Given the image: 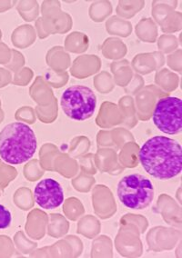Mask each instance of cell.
<instances>
[{"mask_svg": "<svg viewBox=\"0 0 182 258\" xmlns=\"http://www.w3.org/2000/svg\"><path fill=\"white\" fill-rule=\"evenodd\" d=\"M60 106L64 114L71 119L85 121L94 115L97 97L91 88L76 85L62 93Z\"/></svg>", "mask_w": 182, "mask_h": 258, "instance_id": "cell-4", "label": "cell"}, {"mask_svg": "<svg viewBox=\"0 0 182 258\" xmlns=\"http://www.w3.org/2000/svg\"><path fill=\"white\" fill-rule=\"evenodd\" d=\"M140 160L149 175L157 179H171L181 173V146L175 139L155 136L140 148Z\"/></svg>", "mask_w": 182, "mask_h": 258, "instance_id": "cell-1", "label": "cell"}, {"mask_svg": "<svg viewBox=\"0 0 182 258\" xmlns=\"http://www.w3.org/2000/svg\"><path fill=\"white\" fill-rule=\"evenodd\" d=\"M152 120L164 134L178 135L182 132L181 99L176 97L161 98L155 106Z\"/></svg>", "mask_w": 182, "mask_h": 258, "instance_id": "cell-5", "label": "cell"}, {"mask_svg": "<svg viewBox=\"0 0 182 258\" xmlns=\"http://www.w3.org/2000/svg\"><path fill=\"white\" fill-rule=\"evenodd\" d=\"M37 148L38 139L28 124L14 122L0 132V157L8 164L20 165L28 161Z\"/></svg>", "mask_w": 182, "mask_h": 258, "instance_id": "cell-2", "label": "cell"}, {"mask_svg": "<svg viewBox=\"0 0 182 258\" xmlns=\"http://www.w3.org/2000/svg\"><path fill=\"white\" fill-rule=\"evenodd\" d=\"M117 194L119 201L126 208L143 210L149 208L154 199V185L145 175L131 174L118 182Z\"/></svg>", "mask_w": 182, "mask_h": 258, "instance_id": "cell-3", "label": "cell"}, {"mask_svg": "<svg viewBox=\"0 0 182 258\" xmlns=\"http://www.w3.org/2000/svg\"><path fill=\"white\" fill-rule=\"evenodd\" d=\"M34 199L40 208L53 210L64 202V189L56 180L45 178L35 186Z\"/></svg>", "mask_w": 182, "mask_h": 258, "instance_id": "cell-6", "label": "cell"}, {"mask_svg": "<svg viewBox=\"0 0 182 258\" xmlns=\"http://www.w3.org/2000/svg\"><path fill=\"white\" fill-rule=\"evenodd\" d=\"M12 223V214L10 209L6 208L4 205L0 204V229H7Z\"/></svg>", "mask_w": 182, "mask_h": 258, "instance_id": "cell-7", "label": "cell"}]
</instances>
